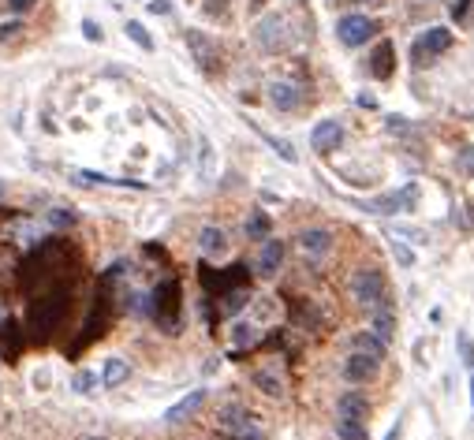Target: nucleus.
<instances>
[{
  "label": "nucleus",
  "mask_w": 474,
  "mask_h": 440,
  "mask_svg": "<svg viewBox=\"0 0 474 440\" xmlns=\"http://www.w3.org/2000/svg\"><path fill=\"white\" fill-rule=\"evenodd\" d=\"M82 34H86V41H101V38H105L101 26L94 23V19H82Z\"/></svg>",
  "instance_id": "obj_35"
},
{
  "label": "nucleus",
  "mask_w": 474,
  "mask_h": 440,
  "mask_svg": "<svg viewBox=\"0 0 474 440\" xmlns=\"http://www.w3.org/2000/svg\"><path fill=\"white\" fill-rule=\"evenodd\" d=\"M75 183H105V187H135L142 190L146 183H131V179H112V176H101V172H90V168H75L71 172Z\"/></svg>",
  "instance_id": "obj_15"
},
{
  "label": "nucleus",
  "mask_w": 474,
  "mask_h": 440,
  "mask_svg": "<svg viewBox=\"0 0 474 440\" xmlns=\"http://www.w3.org/2000/svg\"><path fill=\"white\" fill-rule=\"evenodd\" d=\"M149 12H154V15H168L172 4H168V0H149Z\"/></svg>",
  "instance_id": "obj_37"
},
{
  "label": "nucleus",
  "mask_w": 474,
  "mask_h": 440,
  "mask_svg": "<svg viewBox=\"0 0 474 440\" xmlns=\"http://www.w3.org/2000/svg\"><path fill=\"white\" fill-rule=\"evenodd\" d=\"M396 433H400V429H392V433H389V440H396Z\"/></svg>",
  "instance_id": "obj_43"
},
{
  "label": "nucleus",
  "mask_w": 474,
  "mask_h": 440,
  "mask_svg": "<svg viewBox=\"0 0 474 440\" xmlns=\"http://www.w3.org/2000/svg\"><path fill=\"white\" fill-rule=\"evenodd\" d=\"M418 202V183H407L403 190H392V195L377 198V202H362V209L370 213H411Z\"/></svg>",
  "instance_id": "obj_5"
},
{
  "label": "nucleus",
  "mask_w": 474,
  "mask_h": 440,
  "mask_svg": "<svg viewBox=\"0 0 474 440\" xmlns=\"http://www.w3.org/2000/svg\"><path fill=\"white\" fill-rule=\"evenodd\" d=\"M280 261H284V243H280V239H273V235H269V239L262 243V254H258L254 269H258V276H276Z\"/></svg>",
  "instance_id": "obj_9"
},
{
  "label": "nucleus",
  "mask_w": 474,
  "mask_h": 440,
  "mask_svg": "<svg viewBox=\"0 0 474 440\" xmlns=\"http://www.w3.org/2000/svg\"><path fill=\"white\" fill-rule=\"evenodd\" d=\"M254 384H258L265 395H273V400H280V395H284V381H280L273 370H258V373H254Z\"/></svg>",
  "instance_id": "obj_23"
},
{
  "label": "nucleus",
  "mask_w": 474,
  "mask_h": 440,
  "mask_svg": "<svg viewBox=\"0 0 474 440\" xmlns=\"http://www.w3.org/2000/svg\"><path fill=\"white\" fill-rule=\"evenodd\" d=\"M456 343H459V358H463V366H474V340L467 336V332H456Z\"/></svg>",
  "instance_id": "obj_31"
},
{
  "label": "nucleus",
  "mask_w": 474,
  "mask_h": 440,
  "mask_svg": "<svg viewBox=\"0 0 474 440\" xmlns=\"http://www.w3.org/2000/svg\"><path fill=\"white\" fill-rule=\"evenodd\" d=\"M15 235H19V243H38V235H41V228L38 224H15Z\"/></svg>",
  "instance_id": "obj_32"
},
{
  "label": "nucleus",
  "mask_w": 474,
  "mask_h": 440,
  "mask_svg": "<svg viewBox=\"0 0 474 440\" xmlns=\"http://www.w3.org/2000/svg\"><path fill=\"white\" fill-rule=\"evenodd\" d=\"M38 0H8V8H12L15 15H23V12H30V8H34Z\"/></svg>",
  "instance_id": "obj_36"
},
{
  "label": "nucleus",
  "mask_w": 474,
  "mask_h": 440,
  "mask_svg": "<svg viewBox=\"0 0 474 440\" xmlns=\"http://www.w3.org/2000/svg\"><path fill=\"white\" fill-rule=\"evenodd\" d=\"M299 246H303V254L310 257H321V254H329V246H332V235L325 228H310L299 235Z\"/></svg>",
  "instance_id": "obj_13"
},
{
  "label": "nucleus",
  "mask_w": 474,
  "mask_h": 440,
  "mask_svg": "<svg viewBox=\"0 0 474 440\" xmlns=\"http://www.w3.org/2000/svg\"><path fill=\"white\" fill-rule=\"evenodd\" d=\"M221 425L232 433V440H265L262 425L254 422V414H246L243 407H235V403L221 411Z\"/></svg>",
  "instance_id": "obj_2"
},
{
  "label": "nucleus",
  "mask_w": 474,
  "mask_h": 440,
  "mask_svg": "<svg viewBox=\"0 0 474 440\" xmlns=\"http://www.w3.org/2000/svg\"><path fill=\"white\" fill-rule=\"evenodd\" d=\"M377 366H381L377 358H366V355H359V351H355V355L343 362V377H348L351 384H366V381L377 377Z\"/></svg>",
  "instance_id": "obj_10"
},
{
  "label": "nucleus",
  "mask_w": 474,
  "mask_h": 440,
  "mask_svg": "<svg viewBox=\"0 0 474 440\" xmlns=\"http://www.w3.org/2000/svg\"><path fill=\"white\" fill-rule=\"evenodd\" d=\"M75 220H79V217H75V213L71 209H49V217H45V224H49V228H71V224Z\"/></svg>",
  "instance_id": "obj_30"
},
{
  "label": "nucleus",
  "mask_w": 474,
  "mask_h": 440,
  "mask_svg": "<svg viewBox=\"0 0 474 440\" xmlns=\"http://www.w3.org/2000/svg\"><path fill=\"white\" fill-rule=\"evenodd\" d=\"M359 105H362V109H373V105H377V101L370 98V93H359Z\"/></svg>",
  "instance_id": "obj_40"
},
{
  "label": "nucleus",
  "mask_w": 474,
  "mask_h": 440,
  "mask_svg": "<svg viewBox=\"0 0 474 440\" xmlns=\"http://www.w3.org/2000/svg\"><path fill=\"white\" fill-rule=\"evenodd\" d=\"M254 41H258L265 52H284L288 45H292V34H288L284 15H265L262 23L254 26Z\"/></svg>",
  "instance_id": "obj_1"
},
{
  "label": "nucleus",
  "mask_w": 474,
  "mask_h": 440,
  "mask_svg": "<svg viewBox=\"0 0 474 440\" xmlns=\"http://www.w3.org/2000/svg\"><path fill=\"white\" fill-rule=\"evenodd\" d=\"M258 135H262L265 142H269V146L276 149V153H280V160H288V165H295V160H299V153H295V146L288 142V138H276V135H265V131H258Z\"/></svg>",
  "instance_id": "obj_28"
},
{
  "label": "nucleus",
  "mask_w": 474,
  "mask_h": 440,
  "mask_svg": "<svg viewBox=\"0 0 474 440\" xmlns=\"http://www.w3.org/2000/svg\"><path fill=\"white\" fill-rule=\"evenodd\" d=\"M198 250L213 257V261H221V257H228V235H224V228H217V224H206V228L198 232Z\"/></svg>",
  "instance_id": "obj_7"
},
{
  "label": "nucleus",
  "mask_w": 474,
  "mask_h": 440,
  "mask_svg": "<svg viewBox=\"0 0 474 440\" xmlns=\"http://www.w3.org/2000/svg\"><path fill=\"white\" fill-rule=\"evenodd\" d=\"M4 190H8V183H4V179H0V198H4Z\"/></svg>",
  "instance_id": "obj_41"
},
{
  "label": "nucleus",
  "mask_w": 474,
  "mask_h": 440,
  "mask_svg": "<svg viewBox=\"0 0 474 440\" xmlns=\"http://www.w3.org/2000/svg\"><path fill=\"white\" fill-rule=\"evenodd\" d=\"M373 310H377V314H373V336L381 340V343H389V340H392V328H396L392 306H389V303H377Z\"/></svg>",
  "instance_id": "obj_16"
},
{
  "label": "nucleus",
  "mask_w": 474,
  "mask_h": 440,
  "mask_svg": "<svg viewBox=\"0 0 474 440\" xmlns=\"http://www.w3.org/2000/svg\"><path fill=\"white\" fill-rule=\"evenodd\" d=\"M370 71L377 75V79H389V75H392V41H381V45L373 49Z\"/></svg>",
  "instance_id": "obj_18"
},
{
  "label": "nucleus",
  "mask_w": 474,
  "mask_h": 440,
  "mask_svg": "<svg viewBox=\"0 0 474 440\" xmlns=\"http://www.w3.org/2000/svg\"><path fill=\"white\" fill-rule=\"evenodd\" d=\"M467 12H471V0H459V4L452 8V15H456V19H463V15H467Z\"/></svg>",
  "instance_id": "obj_39"
},
{
  "label": "nucleus",
  "mask_w": 474,
  "mask_h": 440,
  "mask_svg": "<svg viewBox=\"0 0 474 440\" xmlns=\"http://www.w3.org/2000/svg\"><path fill=\"white\" fill-rule=\"evenodd\" d=\"M202 403H206V388H195L191 395H183L179 403L168 407V411H165V422H168V425H172V422H183V418H191Z\"/></svg>",
  "instance_id": "obj_12"
},
{
  "label": "nucleus",
  "mask_w": 474,
  "mask_h": 440,
  "mask_svg": "<svg viewBox=\"0 0 474 440\" xmlns=\"http://www.w3.org/2000/svg\"><path fill=\"white\" fill-rule=\"evenodd\" d=\"M254 340H258V328L251 321H235L232 325V347H251Z\"/></svg>",
  "instance_id": "obj_26"
},
{
  "label": "nucleus",
  "mask_w": 474,
  "mask_h": 440,
  "mask_svg": "<svg viewBox=\"0 0 474 440\" xmlns=\"http://www.w3.org/2000/svg\"><path fill=\"white\" fill-rule=\"evenodd\" d=\"M459 168H463V172H474V146H471V149H463V157H459Z\"/></svg>",
  "instance_id": "obj_38"
},
{
  "label": "nucleus",
  "mask_w": 474,
  "mask_h": 440,
  "mask_svg": "<svg viewBox=\"0 0 474 440\" xmlns=\"http://www.w3.org/2000/svg\"><path fill=\"white\" fill-rule=\"evenodd\" d=\"M0 321H4V306H0Z\"/></svg>",
  "instance_id": "obj_44"
},
{
  "label": "nucleus",
  "mask_w": 474,
  "mask_h": 440,
  "mask_svg": "<svg viewBox=\"0 0 474 440\" xmlns=\"http://www.w3.org/2000/svg\"><path fill=\"white\" fill-rule=\"evenodd\" d=\"M343 142V127L336 120H321L314 131H310V146L318 149V153H332Z\"/></svg>",
  "instance_id": "obj_8"
},
{
  "label": "nucleus",
  "mask_w": 474,
  "mask_h": 440,
  "mask_svg": "<svg viewBox=\"0 0 474 440\" xmlns=\"http://www.w3.org/2000/svg\"><path fill=\"white\" fill-rule=\"evenodd\" d=\"M471 407H474V377H471Z\"/></svg>",
  "instance_id": "obj_42"
},
{
  "label": "nucleus",
  "mask_w": 474,
  "mask_h": 440,
  "mask_svg": "<svg viewBox=\"0 0 474 440\" xmlns=\"http://www.w3.org/2000/svg\"><path fill=\"white\" fill-rule=\"evenodd\" d=\"M340 4H348V0H340Z\"/></svg>",
  "instance_id": "obj_47"
},
{
  "label": "nucleus",
  "mask_w": 474,
  "mask_h": 440,
  "mask_svg": "<svg viewBox=\"0 0 474 440\" xmlns=\"http://www.w3.org/2000/svg\"><path fill=\"white\" fill-rule=\"evenodd\" d=\"M351 295L359 298L362 306H377L385 303V276L377 269H359L351 276Z\"/></svg>",
  "instance_id": "obj_3"
},
{
  "label": "nucleus",
  "mask_w": 474,
  "mask_h": 440,
  "mask_svg": "<svg viewBox=\"0 0 474 440\" xmlns=\"http://www.w3.org/2000/svg\"><path fill=\"white\" fill-rule=\"evenodd\" d=\"M351 343H355V351H359V355H366V358H377V362L385 358V343L377 340L373 332H359Z\"/></svg>",
  "instance_id": "obj_20"
},
{
  "label": "nucleus",
  "mask_w": 474,
  "mask_h": 440,
  "mask_svg": "<svg viewBox=\"0 0 474 440\" xmlns=\"http://www.w3.org/2000/svg\"><path fill=\"white\" fill-rule=\"evenodd\" d=\"M448 45H452V30H445V26H429L426 34L415 41V49H411V52H415V60H418V63H426V60H434L437 52H445Z\"/></svg>",
  "instance_id": "obj_6"
},
{
  "label": "nucleus",
  "mask_w": 474,
  "mask_h": 440,
  "mask_svg": "<svg viewBox=\"0 0 474 440\" xmlns=\"http://www.w3.org/2000/svg\"><path fill=\"white\" fill-rule=\"evenodd\" d=\"M187 45L195 49V56H198V63H206V68H209L213 60H217V52H213V45H209V41H206V38L198 34V30H191V34H187Z\"/></svg>",
  "instance_id": "obj_24"
},
{
  "label": "nucleus",
  "mask_w": 474,
  "mask_h": 440,
  "mask_svg": "<svg viewBox=\"0 0 474 440\" xmlns=\"http://www.w3.org/2000/svg\"><path fill=\"white\" fill-rule=\"evenodd\" d=\"M392 257L400 265H415V250H411V246H403L400 239H392Z\"/></svg>",
  "instance_id": "obj_33"
},
{
  "label": "nucleus",
  "mask_w": 474,
  "mask_h": 440,
  "mask_svg": "<svg viewBox=\"0 0 474 440\" xmlns=\"http://www.w3.org/2000/svg\"><path fill=\"white\" fill-rule=\"evenodd\" d=\"M299 90L292 82H269V105H273L276 112H295L299 109Z\"/></svg>",
  "instance_id": "obj_11"
},
{
  "label": "nucleus",
  "mask_w": 474,
  "mask_h": 440,
  "mask_svg": "<svg viewBox=\"0 0 474 440\" xmlns=\"http://www.w3.org/2000/svg\"><path fill=\"white\" fill-rule=\"evenodd\" d=\"M213 172H217V157H213V146H209V138L202 135V138H198V176L206 179V183H209V179H213Z\"/></svg>",
  "instance_id": "obj_21"
},
{
  "label": "nucleus",
  "mask_w": 474,
  "mask_h": 440,
  "mask_svg": "<svg viewBox=\"0 0 474 440\" xmlns=\"http://www.w3.org/2000/svg\"><path fill=\"white\" fill-rule=\"evenodd\" d=\"M30 392H49L52 388V366H45V362H41V366H30Z\"/></svg>",
  "instance_id": "obj_25"
},
{
  "label": "nucleus",
  "mask_w": 474,
  "mask_h": 440,
  "mask_svg": "<svg viewBox=\"0 0 474 440\" xmlns=\"http://www.w3.org/2000/svg\"><path fill=\"white\" fill-rule=\"evenodd\" d=\"M336 437L340 440H370V429H366V422H359V418H340Z\"/></svg>",
  "instance_id": "obj_22"
},
{
  "label": "nucleus",
  "mask_w": 474,
  "mask_h": 440,
  "mask_svg": "<svg viewBox=\"0 0 474 440\" xmlns=\"http://www.w3.org/2000/svg\"><path fill=\"white\" fill-rule=\"evenodd\" d=\"M94 388H98V373H94V370H79L71 377V392L75 395H90Z\"/></svg>",
  "instance_id": "obj_27"
},
{
  "label": "nucleus",
  "mask_w": 474,
  "mask_h": 440,
  "mask_svg": "<svg viewBox=\"0 0 474 440\" xmlns=\"http://www.w3.org/2000/svg\"><path fill=\"white\" fill-rule=\"evenodd\" d=\"M370 4H385V0H370Z\"/></svg>",
  "instance_id": "obj_45"
},
{
  "label": "nucleus",
  "mask_w": 474,
  "mask_h": 440,
  "mask_svg": "<svg viewBox=\"0 0 474 440\" xmlns=\"http://www.w3.org/2000/svg\"><path fill=\"white\" fill-rule=\"evenodd\" d=\"M377 34V23L373 19H366V15H343L340 23H336V38L343 41V45H366Z\"/></svg>",
  "instance_id": "obj_4"
},
{
  "label": "nucleus",
  "mask_w": 474,
  "mask_h": 440,
  "mask_svg": "<svg viewBox=\"0 0 474 440\" xmlns=\"http://www.w3.org/2000/svg\"><path fill=\"white\" fill-rule=\"evenodd\" d=\"M336 414L340 418H362L370 414V403H366V395H359V392H343L340 400H336Z\"/></svg>",
  "instance_id": "obj_14"
},
{
  "label": "nucleus",
  "mask_w": 474,
  "mask_h": 440,
  "mask_svg": "<svg viewBox=\"0 0 474 440\" xmlns=\"http://www.w3.org/2000/svg\"><path fill=\"white\" fill-rule=\"evenodd\" d=\"M127 373H131V366H127V362H124L120 355L105 358V370H101L105 388H116V384H124V381H127Z\"/></svg>",
  "instance_id": "obj_17"
},
{
  "label": "nucleus",
  "mask_w": 474,
  "mask_h": 440,
  "mask_svg": "<svg viewBox=\"0 0 474 440\" xmlns=\"http://www.w3.org/2000/svg\"><path fill=\"white\" fill-rule=\"evenodd\" d=\"M243 232H246V239H269V232H273V220H269V213L254 209L251 217H246Z\"/></svg>",
  "instance_id": "obj_19"
},
{
  "label": "nucleus",
  "mask_w": 474,
  "mask_h": 440,
  "mask_svg": "<svg viewBox=\"0 0 474 440\" xmlns=\"http://www.w3.org/2000/svg\"><path fill=\"white\" fill-rule=\"evenodd\" d=\"M19 30H23V23H19V19H8V23H0V41H12Z\"/></svg>",
  "instance_id": "obj_34"
},
{
  "label": "nucleus",
  "mask_w": 474,
  "mask_h": 440,
  "mask_svg": "<svg viewBox=\"0 0 474 440\" xmlns=\"http://www.w3.org/2000/svg\"><path fill=\"white\" fill-rule=\"evenodd\" d=\"M90 440H101V437H90Z\"/></svg>",
  "instance_id": "obj_46"
},
{
  "label": "nucleus",
  "mask_w": 474,
  "mask_h": 440,
  "mask_svg": "<svg viewBox=\"0 0 474 440\" xmlns=\"http://www.w3.org/2000/svg\"><path fill=\"white\" fill-rule=\"evenodd\" d=\"M124 30H127V38H131V41H135V45H138V49H146V52H154V38H149V30H146L142 23H138V19H131V23H127Z\"/></svg>",
  "instance_id": "obj_29"
}]
</instances>
